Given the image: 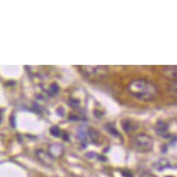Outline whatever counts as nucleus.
Here are the masks:
<instances>
[{
	"mask_svg": "<svg viewBox=\"0 0 177 177\" xmlns=\"http://www.w3.org/2000/svg\"><path fill=\"white\" fill-rule=\"evenodd\" d=\"M127 90L133 97L144 101L153 100L159 95L157 85L145 79H134L131 81L127 85Z\"/></svg>",
	"mask_w": 177,
	"mask_h": 177,
	"instance_id": "1",
	"label": "nucleus"
},
{
	"mask_svg": "<svg viewBox=\"0 0 177 177\" xmlns=\"http://www.w3.org/2000/svg\"><path fill=\"white\" fill-rule=\"evenodd\" d=\"M80 70L84 76L93 80L105 79L109 74L107 66H82Z\"/></svg>",
	"mask_w": 177,
	"mask_h": 177,
	"instance_id": "2",
	"label": "nucleus"
},
{
	"mask_svg": "<svg viewBox=\"0 0 177 177\" xmlns=\"http://www.w3.org/2000/svg\"><path fill=\"white\" fill-rule=\"evenodd\" d=\"M133 146L135 149L141 152H149L153 147V139L149 134H139L134 135L132 140Z\"/></svg>",
	"mask_w": 177,
	"mask_h": 177,
	"instance_id": "3",
	"label": "nucleus"
},
{
	"mask_svg": "<svg viewBox=\"0 0 177 177\" xmlns=\"http://www.w3.org/2000/svg\"><path fill=\"white\" fill-rule=\"evenodd\" d=\"M35 155H36L37 159L45 166L51 167L53 164H54L55 159L47 151H45L43 149H38L35 151Z\"/></svg>",
	"mask_w": 177,
	"mask_h": 177,
	"instance_id": "4",
	"label": "nucleus"
},
{
	"mask_svg": "<svg viewBox=\"0 0 177 177\" xmlns=\"http://www.w3.org/2000/svg\"><path fill=\"white\" fill-rule=\"evenodd\" d=\"M48 153L50 154L54 159L60 158V157H62V155L64 153V147L62 145H60V144L54 143V144H52V145L49 146Z\"/></svg>",
	"mask_w": 177,
	"mask_h": 177,
	"instance_id": "5",
	"label": "nucleus"
},
{
	"mask_svg": "<svg viewBox=\"0 0 177 177\" xmlns=\"http://www.w3.org/2000/svg\"><path fill=\"white\" fill-rule=\"evenodd\" d=\"M162 74L172 81L177 80V66H166L162 69Z\"/></svg>",
	"mask_w": 177,
	"mask_h": 177,
	"instance_id": "6",
	"label": "nucleus"
},
{
	"mask_svg": "<svg viewBox=\"0 0 177 177\" xmlns=\"http://www.w3.org/2000/svg\"><path fill=\"white\" fill-rule=\"evenodd\" d=\"M167 131H168V126L165 122L163 121H159L156 124V132L160 134V135H163L167 134Z\"/></svg>",
	"mask_w": 177,
	"mask_h": 177,
	"instance_id": "7",
	"label": "nucleus"
},
{
	"mask_svg": "<svg viewBox=\"0 0 177 177\" xmlns=\"http://www.w3.org/2000/svg\"><path fill=\"white\" fill-rule=\"evenodd\" d=\"M154 166L157 168L159 171H161V170H163V169H165V168L170 166V163H169V161H168L167 159H164L158 160L157 162L154 163Z\"/></svg>",
	"mask_w": 177,
	"mask_h": 177,
	"instance_id": "8",
	"label": "nucleus"
},
{
	"mask_svg": "<svg viewBox=\"0 0 177 177\" xmlns=\"http://www.w3.org/2000/svg\"><path fill=\"white\" fill-rule=\"evenodd\" d=\"M169 91L174 94V96H177V80L172 81V84L169 85Z\"/></svg>",
	"mask_w": 177,
	"mask_h": 177,
	"instance_id": "9",
	"label": "nucleus"
},
{
	"mask_svg": "<svg viewBox=\"0 0 177 177\" xmlns=\"http://www.w3.org/2000/svg\"><path fill=\"white\" fill-rule=\"evenodd\" d=\"M50 134L54 136H60L61 135V132L59 130V127L57 126H52L50 128Z\"/></svg>",
	"mask_w": 177,
	"mask_h": 177,
	"instance_id": "10",
	"label": "nucleus"
},
{
	"mask_svg": "<svg viewBox=\"0 0 177 177\" xmlns=\"http://www.w3.org/2000/svg\"><path fill=\"white\" fill-rule=\"evenodd\" d=\"M59 91V87L57 84H53L50 85V87H49V92H50V94H52V95L57 94Z\"/></svg>",
	"mask_w": 177,
	"mask_h": 177,
	"instance_id": "11",
	"label": "nucleus"
},
{
	"mask_svg": "<svg viewBox=\"0 0 177 177\" xmlns=\"http://www.w3.org/2000/svg\"><path fill=\"white\" fill-rule=\"evenodd\" d=\"M87 134L90 136V138L93 139V140H96L97 139V136H98V134L97 133V131L96 130H94V129H88L87 131Z\"/></svg>",
	"mask_w": 177,
	"mask_h": 177,
	"instance_id": "12",
	"label": "nucleus"
},
{
	"mask_svg": "<svg viewBox=\"0 0 177 177\" xmlns=\"http://www.w3.org/2000/svg\"><path fill=\"white\" fill-rule=\"evenodd\" d=\"M122 127H123V129H124V131L130 132L132 130V128H133V125H132V123L129 121H125L122 123Z\"/></svg>",
	"mask_w": 177,
	"mask_h": 177,
	"instance_id": "13",
	"label": "nucleus"
},
{
	"mask_svg": "<svg viewBox=\"0 0 177 177\" xmlns=\"http://www.w3.org/2000/svg\"><path fill=\"white\" fill-rule=\"evenodd\" d=\"M140 177H156L154 174H150V172H144L141 174V176Z\"/></svg>",
	"mask_w": 177,
	"mask_h": 177,
	"instance_id": "14",
	"label": "nucleus"
},
{
	"mask_svg": "<svg viewBox=\"0 0 177 177\" xmlns=\"http://www.w3.org/2000/svg\"><path fill=\"white\" fill-rule=\"evenodd\" d=\"M167 177H172V176H167Z\"/></svg>",
	"mask_w": 177,
	"mask_h": 177,
	"instance_id": "15",
	"label": "nucleus"
}]
</instances>
